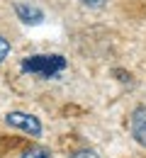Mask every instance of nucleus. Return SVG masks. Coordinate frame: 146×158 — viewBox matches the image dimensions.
Returning a JSON list of instances; mask_svg holds the SVG:
<instances>
[{"label":"nucleus","mask_w":146,"mask_h":158,"mask_svg":"<svg viewBox=\"0 0 146 158\" xmlns=\"http://www.w3.org/2000/svg\"><path fill=\"white\" fill-rule=\"evenodd\" d=\"M66 66H68V61L59 54H34V56L22 59L20 63V68L24 73H32L39 78H56Z\"/></svg>","instance_id":"1"},{"label":"nucleus","mask_w":146,"mask_h":158,"mask_svg":"<svg viewBox=\"0 0 146 158\" xmlns=\"http://www.w3.org/2000/svg\"><path fill=\"white\" fill-rule=\"evenodd\" d=\"M5 122H7V127H15L20 131H27L29 136H42V122L34 117V114H27V112H7Z\"/></svg>","instance_id":"2"},{"label":"nucleus","mask_w":146,"mask_h":158,"mask_svg":"<svg viewBox=\"0 0 146 158\" xmlns=\"http://www.w3.org/2000/svg\"><path fill=\"white\" fill-rule=\"evenodd\" d=\"M129 127H131V136H134V141L141 143V146H146V107H136V110L131 112Z\"/></svg>","instance_id":"3"},{"label":"nucleus","mask_w":146,"mask_h":158,"mask_svg":"<svg viewBox=\"0 0 146 158\" xmlns=\"http://www.w3.org/2000/svg\"><path fill=\"white\" fill-rule=\"evenodd\" d=\"M15 12L24 24H42L44 22V12L37 5H29V2H15Z\"/></svg>","instance_id":"4"},{"label":"nucleus","mask_w":146,"mask_h":158,"mask_svg":"<svg viewBox=\"0 0 146 158\" xmlns=\"http://www.w3.org/2000/svg\"><path fill=\"white\" fill-rule=\"evenodd\" d=\"M20 158H51V153L46 148H42V146H34V148H27Z\"/></svg>","instance_id":"5"},{"label":"nucleus","mask_w":146,"mask_h":158,"mask_svg":"<svg viewBox=\"0 0 146 158\" xmlns=\"http://www.w3.org/2000/svg\"><path fill=\"white\" fill-rule=\"evenodd\" d=\"M7 54H10V41H7L2 34H0V63L7 59Z\"/></svg>","instance_id":"6"},{"label":"nucleus","mask_w":146,"mask_h":158,"mask_svg":"<svg viewBox=\"0 0 146 158\" xmlns=\"http://www.w3.org/2000/svg\"><path fill=\"white\" fill-rule=\"evenodd\" d=\"M71 158H98V151H93V148H81V151H76Z\"/></svg>","instance_id":"7"},{"label":"nucleus","mask_w":146,"mask_h":158,"mask_svg":"<svg viewBox=\"0 0 146 158\" xmlns=\"http://www.w3.org/2000/svg\"><path fill=\"white\" fill-rule=\"evenodd\" d=\"M81 2H83L85 7H102L107 0H81Z\"/></svg>","instance_id":"8"}]
</instances>
